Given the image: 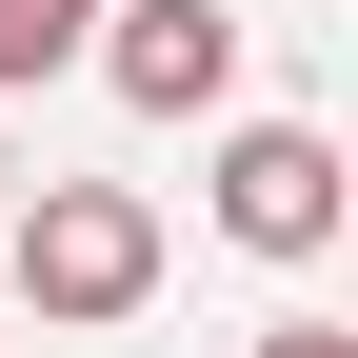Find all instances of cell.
Here are the masks:
<instances>
[{
    "label": "cell",
    "mask_w": 358,
    "mask_h": 358,
    "mask_svg": "<svg viewBox=\"0 0 358 358\" xmlns=\"http://www.w3.org/2000/svg\"><path fill=\"white\" fill-rule=\"evenodd\" d=\"M80 40H100V0H0V100H20V80H60Z\"/></svg>",
    "instance_id": "277c9868"
},
{
    "label": "cell",
    "mask_w": 358,
    "mask_h": 358,
    "mask_svg": "<svg viewBox=\"0 0 358 358\" xmlns=\"http://www.w3.org/2000/svg\"><path fill=\"white\" fill-rule=\"evenodd\" d=\"M159 199H140V179H20V199H0V279H20V319L40 338H120V319H140V299H159Z\"/></svg>",
    "instance_id": "6da1fadb"
},
{
    "label": "cell",
    "mask_w": 358,
    "mask_h": 358,
    "mask_svg": "<svg viewBox=\"0 0 358 358\" xmlns=\"http://www.w3.org/2000/svg\"><path fill=\"white\" fill-rule=\"evenodd\" d=\"M338 199H358V179H338L319 120H239V140L199 159V219H219L239 259H319V239H338Z\"/></svg>",
    "instance_id": "7a4b0ae2"
},
{
    "label": "cell",
    "mask_w": 358,
    "mask_h": 358,
    "mask_svg": "<svg viewBox=\"0 0 358 358\" xmlns=\"http://www.w3.org/2000/svg\"><path fill=\"white\" fill-rule=\"evenodd\" d=\"M239 358H358V338H338V319H259Z\"/></svg>",
    "instance_id": "5b68a950"
},
{
    "label": "cell",
    "mask_w": 358,
    "mask_h": 358,
    "mask_svg": "<svg viewBox=\"0 0 358 358\" xmlns=\"http://www.w3.org/2000/svg\"><path fill=\"white\" fill-rule=\"evenodd\" d=\"M80 60H100L140 120H219V100H239V20H219V0H100Z\"/></svg>",
    "instance_id": "3957f363"
},
{
    "label": "cell",
    "mask_w": 358,
    "mask_h": 358,
    "mask_svg": "<svg viewBox=\"0 0 358 358\" xmlns=\"http://www.w3.org/2000/svg\"><path fill=\"white\" fill-rule=\"evenodd\" d=\"M0 199H20V140H0Z\"/></svg>",
    "instance_id": "8992f818"
},
{
    "label": "cell",
    "mask_w": 358,
    "mask_h": 358,
    "mask_svg": "<svg viewBox=\"0 0 358 358\" xmlns=\"http://www.w3.org/2000/svg\"><path fill=\"white\" fill-rule=\"evenodd\" d=\"M0 358H20V338H0Z\"/></svg>",
    "instance_id": "52a82bcc"
}]
</instances>
